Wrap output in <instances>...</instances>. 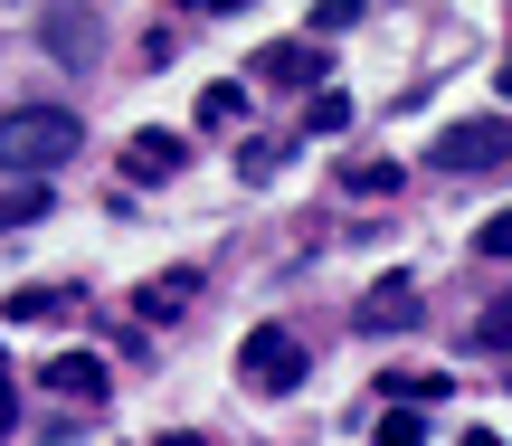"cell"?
Masks as SVG:
<instances>
[{"instance_id":"obj_16","label":"cell","mask_w":512,"mask_h":446,"mask_svg":"<svg viewBox=\"0 0 512 446\" xmlns=\"http://www.w3.org/2000/svg\"><path fill=\"white\" fill-rule=\"evenodd\" d=\"M475 247H484V257H512V209H494V219L475 228Z\"/></svg>"},{"instance_id":"obj_9","label":"cell","mask_w":512,"mask_h":446,"mask_svg":"<svg viewBox=\"0 0 512 446\" xmlns=\"http://www.w3.org/2000/svg\"><path fill=\"white\" fill-rule=\"evenodd\" d=\"M200 124H247V86H238V76L200 86Z\"/></svg>"},{"instance_id":"obj_7","label":"cell","mask_w":512,"mask_h":446,"mask_svg":"<svg viewBox=\"0 0 512 446\" xmlns=\"http://www.w3.org/2000/svg\"><path fill=\"white\" fill-rule=\"evenodd\" d=\"M124 171H133V181H171V171H181V143H171V133H133Z\"/></svg>"},{"instance_id":"obj_10","label":"cell","mask_w":512,"mask_h":446,"mask_svg":"<svg viewBox=\"0 0 512 446\" xmlns=\"http://www.w3.org/2000/svg\"><path fill=\"white\" fill-rule=\"evenodd\" d=\"M475 352H512V285H503V295L475 314Z\"/></svg>"},{"instance_id":"obj_14","label":"cell","mask_w":512,"mask_h":446,"mask_svg":"<svg viewBox=\"0 0 512 446\" xmlns=\"http://www.w3.org/2000/svg\"><path fill=\"white\" fill-rule=\"evenodd\" d=\"M342 190H361V200H370V190H399V162H351Z\"/></svg>"},{"instance_id":"obj_15","label":"cell","mask_w":512,"mask_h":446,"mask_svg":"<svg viewBox=\"0 0 512 446\" xmlns=\"http://www.w3.org/2000/svg\"><path fill=\"white\" fill-rule=\"evenodd\" d=\"M190 304V276H171V285H143V314H181Z\"/></svg>"},{"instance_id":"obj_11","label":"cell","mask_w":512,"mask_h":446,"mask_svg":"<svg viewBox=\"0 0 512 446\" xmlns=\"http://www.w3.org/2000/svg\"><path fill=\"white\" fill-rule=\"evenodd\" d=\"M342 124H351V95H342V86H323V95L304 105V133H342Z\"/></svg>"},{"instance_id":"obj_12","label":"cell","mask_w":512,"mask_h":446,"mask_svg":"<svg viewBox=\"0 0 512 446\" xmlns=\"http://www.w3.org/2000/svg\"><path fill=\"white\" fill-rule=\"evenodd\" d=\"M285 152H294V133H266V143H247V152H238V171H247V181H266Z\"/></svg>"},{"instance_id":"obj_17","label":"cell","mask_w":512,"mask_h":446,"mask_svg":"<svg viewBox=\"0 0 512 446\" xmlns=\"http://www.w3.org/2000/svg\"><path fill=\"white\" fill-rule=\"evenodd\" d=\"M162 446H209V437H162Z\"/></svg>"},{"instance_id":"obj_13","label":"cell","mask_w":512,"mask_h":446,"mask_svg":"<svg viewBox=\"0 0 512 446\" xmlns=\"http://www.w3.org/2000/svg\"><path fill=\"white\" fill-rule=\"evenodd\" d=\"M380 446H427V428H418V409H380V428H370Z\"/></svg>"},{"instance_id":"obj_8","label":"cell","mask_w":512,"mask_h":446,"mask_svg":"<svg viewBox=\"0 0 512 446\" xmlns=\"http://www.w3.org/2000/svg\"><path fill=\"white\" fill-rule=\"evenodd\" d=\"M48 390H57V399H86V409H95V399H105V371H95L86 352H57V361H48Z\"/></svg>"},{"instance_id":"obj_6","label":"cell","mask_w":512,"mask_h":446,"mask_svg":"<svg viewBox=\"0 0 512 446\" xmlns=\"http://www.w3.org/2000/svg\"><path fill=\"white\" fill-rule=\"evenodd\" d=\"M399 323H418V285H370L361 295V333H399Z\"/></svg>"},{"instance_id":"obj_3","label":"cell","mask_w":512,"mask_h":446,"mask_svg":"<svg viewBox=\"0 0 512 446\" xmlns=\"http://www.w3.org/2000/svg\"><path fill=\"white\" fill-rule=\"evenodd\" d=\"M503 162H512V124L503 114H475V124L437 133V171H503Z\"/></svg>"},{"instance_id":"obj_1","label":"cell","mask_w":512,"mask_h":446,"mask_svg":"<svg viewBox=\"0 0 512 446\" xmlns=\"http://www.w3.org/2000/svg\"><path fill=\"white\" fill-rule=\"evenodd\" d=\"M86 152V124H76L67 105H19V114H0V171H57V162H76Z\"/></svg>"},{"instance_id":"obj_5","label":"cell","mask_w":512,"mask_h":446,"mask_svg":"<svg viewBox=\"0 0 512 446\" xmlns=\"http://www.w3.org/2000/svg\"><path fill=\"white\" fill-rule=\"evenodd\" d=\"M38 29H48V48L67 57V67L95 57V10H38Z\"/></svg>"},{"instance_id":"obj_2","label":"cell","mask_w":512,"mask_h":446,"mask_svg":"<svg viewBox=\"0 0 512 446\" xmlns=\"http://www.w3.org/2000/svg\"><path fill=\"white\" fill-rule=\"evenodd\" d=\"M238 380H247V390H266V399L304 390V342H294L285 323H256V333L238 342Z\"/></svg>"},{"instance_id":"obj_4","label":"cell","mask_w":512,"mask_h":446,"mask_svg":"<svg viewBox=\"0 0 512 446\" xmlns=\"http://www.w3.org/2000/svg\"><path fill=\"white\" fill-rule=\"evenodd\" d=\"M323 67H332V48H313V38H285V48H266V86H323Z\"/></svg>"}]
</instances>
